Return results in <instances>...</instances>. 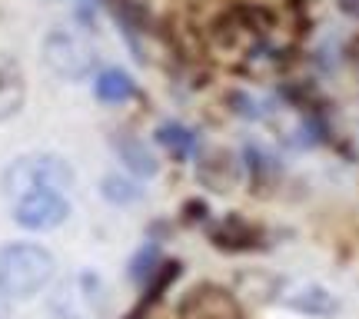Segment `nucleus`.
Masks as SVG:
<instances>
[{
	"label": "nucleus",
	"mask_w": 359,
	"mask_h": 319,
	"mask_svg": "<svg viewBox=\"0 0 359 319\" xmlns=\"http://www.w3.org/2000/svg\"><path fill=\"white\" fill-rule=\"evenodd\" d=\"M57 259L47 246L13 240L0 246V293L7 299H34L50 286Z\"/></svg>",
	"instance_id": "1"
},
{
	"label": "nucleus",
	"mask_w": 359,
	"mask_h": 319,
	"mask_svg": "<svg viewBox=\"0 0 359 319\" xmlns=\"http://www.w3.org/2000/svg\"><path fill=\"white\" fill-rule=\"evenodd\" d=\"M77 183V170L74 163L60 154H24L11 160L7 170L0 173V190L7 193L11 200H20L27 193L37 190H53V193H67L74 190Z\"/></svg>",
	"instance_id": "2"
},
{
	"label": "nucleus",
	"mask_w": 359,
	"mask_h": 319,
	"mask_svg": "<svg viewBox=\"0 0 359 319\" xmlns=\"http://www.w3.org/2000/svg\"><path fill=\"white\" fill-rule=\"evenodd\" d=\"M40 60L53 77L80 83L97 74V50L74 27H50L40 40Z\"/></svg>",
	"instance_id": "3"
},
{
	"label": "nucleus",
	"mask_w": 359,
	"mask_h": 319,
	"mask_svg": "<svg viewBox=\"0 0 359 319\" xmlns=\"http://www.w3.org/2000/svg\"><path fill=\"white\" fill-rule=\"evenodd\" d=\"M107 283L97 269H77L53 286L50 316L53 319H103L107 316Z\"/></svg>",
	"instance_id": "4"
},
{
	"label": "nucleus",
	"mask_w": 359,
	"mask_h": 319,
	"mask_svg": "<svg viewBox=\"0 0 359 319\" xmlns=\"http://www.w3.org/2000/svg\"><path fill=\"white\" fill-rule=\"evenodd\" d=\"M177 319H246L240 296L223 283H193L187 293L177 299L173 309Z\"/></svg>",
	"instance_id": "5"
},
{
	"label": "nucleus",
	"mask_w": 359,
	"mask_h": 319,
	"mask_svg": "<svg viewBox=\"0 0 359 319\" xmlns=\"http://www.w3.org/2000/svg\"><path fill=\"white\" fill-rule=\"evenodd\" d=\"M11 217L20 230L50 233L70 219V200H67V193H53V190L27 193L20 200H13Z\"/></svg>",
	"instance_id": "6"
},
{
	"label": "nucleus",
	"mask_w": 359,
	"mask_h": 319,
	"mask_svg": "<svg viewBox=\"0 0 359 319\" xmlns=\"http://www.w3.org/2000/svg\"><path fill=\"white\" fill-rule=\"evenodd\" d=\"M280 303L309 319H333L339 313V299L320 283H296V286L280 293Z\"/></svg>",
	"instance_id": "7"
},
{
	"label": "nucleus",
	"mask_w": 359,
	"mask_h": 319,
	"mask_svg": "<svg viewBox=\"0 0 359 319\" xmlns=\"http://www.w3.org/2000/svg\"><path fill=\"white\" fill-rule=\"evenodd\" d=\"M196 179L206 190L213 193H230L240 186V163L230 150L223 147H210L200 154V166H196Z\"/></svg>",
	"instance_id": "8"
},
{
	"label": "nucleus",
	"mask_w": 359,
	"mask_h": 319,
	"mask_svg": "<svg viewBox=\"0 0 359 319\" xmlns=\"http://www.w3.org/2000/svg\"><path fill=\"white\" fill-rule=\"evenodd\" d=\"M27 103V74L13 57H0V123H7Z\"/></svg>",
	"instance_id": "9"
},
{
	"label": "nucleus",
	"mask_w": 359,
	"mask_h": 319,
	"mask_svg": "<svg viewBox=\"0 0 359 319\" xmlns=\"http://www.w3.org/2000/svg\"><path fill=\"white\" fill-rule=\"evenodd\" d=\"M110 147H114L116 160L127 166L130 177H156V173H160V160L150 154V147H147L140 137L114 133V137H110Z\"/></svg>",
	"instance_id": "10"
},
{
	"label": "nucleus",
	"mask_w": 359,
	"mask_h": 319,
	"mask_svg": "<svg viewBox=\"0 0 359 319\" xmlns=\"http://www.w3.org/2000/svg\"><path fill=\"white\" fill-rule=\"evenodd\" d=\"M210 240H213V246L217 250H223V253H250V250H259L263 246V233L257 230V226H250V223H243L240 217H230L226 223H219L217 230L210 233Z\"/></svg>",
	"instance_id": "11"
},
{
	"label": "nucleus",
	"mask_w": 359,
	"mask_h": 319,
	"mask_svg": "<svg viewBox=\"0 0 359 319\" xmlns=\"http://www.w3.org/2000/svg\"><path fill=\"white\" fill-rule=\"evenodd\" d=\"M93 97L100 103H110V107L127 103L137 97V80L130 77L123 67H103L93 74Z\"/></svg>",
	"instance_id": "12"
},
{
	"label": "nucleus",
	"mask_w": 359,
	"mask_h": 319,
	"mask_svg": "<svg viewBox=\"0 0 359 319\" xmlns=\"http://www.w3.org/2000/svg\"><path fill=\"white\" fill-rule=\"evenodd\" d=\"M100 196L114 206H133L143 200V186L137 177L130 173H107L100 179Z\"/></svg>",
	"instance_id": "13"
},
{
	"label": "nucleus",
	"mask_w": 359,
	"mask_h": 319,
	"mask_svg": "<svg viewBox=\"0 0 359 319\" xmlns=\"http://www.w3.org/2000/svg\"><path fill=\"white\" fill-rule=\"evenodd\" d=\"M156 143H160L170 156H177V160H190V156L196 154V133H193L190 127L177 123V120L156 127Z\"/></svg>",
	"instance_id": "14"
},
{
	"label": "nucleus",
	"mask_w": 359,
	"mask_h": 319,
	"mask_svg": "<svg viewBox=\"0 0 359 319\" xmlns=\"http://www.w3.org/2000/svg\"><path fill=\"white\" fill-rule=\"evenodd\" d=\"M156 246H143L140 253L133 256V263H130V276L137 283H150V276L156 273Z\"/></svg>",
	"instance_id": "15"
},
{
	"label": "nucleus",
	"mask_w": 359,
	"mask_h": 319,
	"mask_svg": "<svg viewBox=\"0 0 359 319\" xmlns=\"http://www.w3.org/2000/svg\"><path fill=\"white\" fill-rule=\"evenodd\" d=\"M7 316H11V299L0 293V319H7Z\"/></svg>",
	"instance_id": "16"
}]
</instances>
